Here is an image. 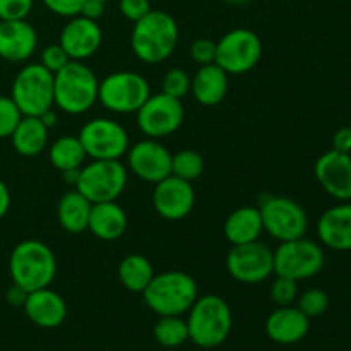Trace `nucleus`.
<instances>
[{
  "instance_id": "obj_21",
  "label": "nucleus",
  "mask_w": 351,
  "mask_h": 351,
  "mask_svg": "<svg viewBox=\"0 0 351 351\" xmlns=\"http://www.w3.org/2000/svg\"><path fill=\"white\" fill-rule=\"evenodd\" d=\"M264 329L271 341L285 346L295 345L308 335L311 319L298 307L287 305V307H278L267 315Z\"/></svg>"
},
{
  "instance_id": "obj_30",
  "label": "nucleus",
  "mask_w": 351,
  "mask_h": 351,
  "mask_svg": "<svg viewBox=\"0 0 351 351\" xmlns=\"http://www.w3.org/2000/svg\"><path fill=\"white\" fill-rule=\"evenodd\" d=\"M154 339L165 348H178L189 341L187 321L182 315H161L153 329Z\"/></svg>"
},
{
  "instance_id": "obj_34",
  "label": "nucleus",
  "mask_w": 351,
  "mask_h": 351,
  "mask_svg": "<svg viewBox=\"0 0 351 351\" xmlns=\"http://www.w3.org/2000/svg\"><path fill=\"white\" fill-rule=\"evenodd\" d=\"M271 300L278 305V307H287V305H293L298 298V281L290 280L285 276L274 278L273 285H271Z\"/></svg>"
},
{
  "instance_id": "obj_24",
  "label": "nucleus",
  "mask_w": 351,
  "mask_h": 351,
  "mask_svg": "<svg viewBox=\"0 0 351 351\" xmlns=\"http://www.w3.org/2000/svg\"><path fill=\"white\" fill-rule=\"evenodd\" d=\"M228 86V74L218 64L199 65L197 72L192 75L191 93L199 105L216 106L226 98Z\"/></svg>"
},
{
  "instance_id": "obj_2",
  "label": "nucleus",
  "mask_w": 351,
  "mask_h": 351,
  "mask_svg": "<svg viewBox=\"0 0 351 351\" xmlns=\"http://www.w3.org/2000/svg\"><path fill=\"white\" fill-rule=\"evenodd\" d=\"M9 273L12 283L27 293L47 288L57 276V257L41 240H23L10 252Z\"/></svg>"
},
{
  "instance_id": "obj_37",
  "label": "nucleus",
  "mask_w": 351,
  "mask_h": 351,
  "mask_svg": "<svg viewBox=\"0 0 351 351\" xmlns=\"http://www.w3.org/2000/svg\"><path fill=\"white\" fill-rule=\"evenodd\" d=\"M34 0H0V21L26 19L33 10Z\"/></svg>"
},
{
  "instance_id": "obj_45",
  "label": "nucleus",
  "mask_w": 351,
  "mask_h": 351,
  "mask_svg": "<svg viewBox=\"0 0 351 351\" xmlns=\"http://www.w3.org/2000/svg\"><path fill=\"white\" fill-rule=\"evenodd\" d=\"M40 120L48 127V129H51V127L57 125V113L53 112V108H50V110H47V112L41 113Z\"/></svg>"
},
{
  "instance_id": "obj_38",
  "label": "nucleus",
  "mask_w": 351,
  "mask_h": 351,
  "mask_svg": "<svg viewBox=\"0 0 351 351\" xmlns=\"http://www.w3.org/2000/svg\"><path fill=\"white\" fill-rule=\"evenodd\" d=\"M191 57L195 64L208 65L216 60V41L211 38H197L191 45Z\"/></svg>"
},
{
  "instance_id": "obj_25",
  "label": "nucleus",
  "mask_w": 351,
  "mask_h": 351,
  "mask_svg": "<svg viewBox=\"0 0 351 351\" xmlns=\"http://www.w3.org/2000/svg\"><path fill=\"white\" fill-rule=\"evenodd\" d=\"M225 239L232 245H242V243L256 242L264 233L263 218L257 206H243L230 213L223 225Z\"/></svg>"
},
{
  "instance_id": "obj_16",
  "label": "nucleus",
  "mask_w": 351,
  "mask_h": 351,
  "mask_svg": "<svg viewBox=\"0 0 351 351\" xmlns=\"http://www.w3.org/2000/svg\"><path fill=\"white\" fill-rule=\"evenodd\" d=\"M195 204V192L192 182L168 175L154 184L153 206L158 216L167 221H182L192 213Z\"/></svg>"
},
{
  "instance_id": "obj_19",
  "label": "nucleus",
  "mask_w": 351,
  "mask_h": 351,
  "mask_svg": "<svg viewBox=\"0 0 351 351\" xmlns=\"http://www.w3.org/2000/svg\"><path fill=\"white\" fill-rule=\"evenodd\" d=\"M23 308L26 317L41 329L58 328L67 317V304L50 287L29 291Z\"/></svg>"
},
{
  "instance_id": "obj_42",
  "label": "nucleus",
  "mask_w": 351,
  "mask_h": 351,
  "mask_svg": "<svg viewBox=\"0 0 351 351\" xmlns=\"http://www.w3.org/2000/svg\"><path fill=\"white\" fill-rule=\"evenodd\" d=\"M105 2H99V0H84L82 3V9L79 16H84L88 19L98 21L101 19L103 14H105Z\"/></svg>"
},
{
  "instance_id": "obj_13",
  "label": "nucleus",
  "mask_w": 351,
  "mask_h": 351,
  "mask_svg": "<svg viewBox=\"0 0 351 351\" xmlns=\"http://www.w3.org/2000/svg\"><path fill=\"white\" fill-rule=\"evenodd\" d=\"M137 127L149 139H163L182 127L185 110L182 99L165 95L163 91L151 95L136 112Z\"/></svg>"
},
{
  "instance_id": "obj_10",
  "label": "nucleus",
  "mask_w": 351,
  "mask_h": 351,
  "mask_svg": "<svg viewBox=\"0 0 351 351\" xmlns=\"http://www.w3.org/2000/svg\"><path fill=\"white\" fill-rule=\"evenodd\" d=\"M273 257L274 274L290 278L298 283L317 276L326 263L322 247L305 237L280 242L278 249L273 250Z\"/></svg>"
},
{
  "instance_id": "obj_8",
  "label": "nucleus",
  "mask_w": 351,
  "mask_h": 351,
  "mask_svg": "<svg viewBox=\"0 0 351 351\" xmlns=\"http://www.w3.org/2000/svg\"><path fill=\"white\" fill-rule=\"evenodd\" d=\"M10 98L23 115L40 117L53 108V74L41 64H27L16 74Z\"/></svg>"
},
{
  "instance_id": "obj_28",
  "label": "nucleus",
  "mask_w": 351,
  "mask_h": 351,
  "mask_svg": "<svg viewBox=\"0 0 351 351\" xmlns=\"http://www.w3.org/2000/svg\"><path fill=\"white\" fill-rule=\"evenodd\" d=\"M119 280L132 293H143L154 278V267L143 254H129L119 264Z\"/></svg>"
},
{
  "instance_id": "obj_6",
  "label": "nucleus",
  "mask_w": 351,
  "mask_h": 351,
  "mask_svg": "<svg viewBox=\"0 0 351 351\" xmlns=\"http://www.w3.org/2000/svg\"><path fill=\"white\" fill-rule=\"evenodd\" d=\"M129 171L120 160H93L79 170L75 191L89 202L117 201L125 191Z\"/></svg>"
},
{
  "instance_id": "obj_3",
  "label": "nucleus",
  "mask_w": 351,
  "mask_h": 351,
  "mask_svg": "<svg viewBox=\"0 0 351 351\" xmlns=\"http://www.w3.org/2000/svg\"><path fill=\"white\" fill-rule=\"evenodd\" d=\"M189 339L204 350L216 348L228 339L233 326L232 308L218 295L197 297L187 312Z\"/></svg>"
},
{
  "instance_id": "obj_39",
  "label": "nucleus",
  "mask_w": 351,
  "mask_h": 351,
  "mask_svg": "<svg viewBox=\"0 0 351 351\" xmlns=\"http://www.w3.org/2000/svg\"><path fill=\"white\" fill-rule=\"evenodd\" d=\"M41 2L55 16L71 19V17H75L81 14L84 0H41Z\"/></svg>"
},
{
  "instance_id": "obj_27",
  "label": "nucleus",
  "mask_w": 351,
  "mask_h": 351,
  "mask_svg": "<svg viewBox=\"0 0 351 351\" xmlns=\"http://www.w3.org/2000/svg\"><path fill=\"white\" fill-rule=\"evenodd\" d=\"M91 206L84 195L79 191H69L60 197L57 206V219L62 230L67 233H82L88 230Z\"/></svg>"
},
{
  "instance_id": "obj_17",
  "label": "nucleus",
  "mask_w": 351,
  "mask_h": 351,
  "mask_svg": "<svg viewBox=\"0 0 351 351\" xmlns=\"http://www.w3.org/2000/svg\"><path fill=\"white\" fill-rule=\"evenodd\" d=\"M314 173L326 194L339 202L351 201V154L326 151L315 161Z\"/></svg>"
},
{
  "instance_id": "obj_44",
  "label": "nucleus",
  "mask_w": 351,
  "mask_h": 351,
  "mask_svg": "<svg viewBox=\"0 0 351 351\" xmlns=\"http://www.w3.org/2000/svg\"><path fill=\"white\" fill-rule=\"evenodd\" d=\"M10 201H12V197H10L9 187H7L5 182L0 180V219L9 213Z\"/></svg>"
},
{
  "instance_id": "obj_40",
  "label": "nucleus",
  "mask_w": 351,
  "mask_h": 351,
  "mask_svg": "<svg viewBox=\"0 0 351 351\" xmlns=\"http://www.w3.org/2000/svg\"><path fill=\"white\" fill-rule=\"evenodd\" d=\"M120 14L130 23H137L151 10L149 0H119Z\"/></svg>"
},
{
  "instance_id": "obj_36",
  "label": "nucleus",
  "mask_w": 351,
  "mask_h": 351,
  "mask_svg": "<svg viewBox=\"0 0 351 351\" xmlns=\"http://www.w3.org/2000/svg\"><path fill=\"white\" fill-rule=\"evenodd\" d=\"M69 62H71V58L65 53V50L62 48L60 43L48 45V47H45L43 51H41L40 64L43 65L47 71H50L51 74H57L58 71H62Z\"/></svg>"
},
{
  "instance_id": "obj_1",
  "label": "nucleus",
  "mask_w": 351,
  "mask_h": 351,
  "mask_svg": "<svg viewBox=\"0 0 351 351\" xmlns=\"http://www.w3.org/2000/svg\"><path fill=\"white\" fill-rule=\"evenodd\" d=\"M178 24L165 10L151 9L143 19L134 23L130 47L144 64H161L173 55L178 45Z\"/></svg>"
},
{
  "instance_id": "obj_47",
  "label": "nucleus",
  "mask_w": 351,
  "mask_h": 351,
  "mask_svg": "<svg viewBox=\"0 0 351 351\" xmlns=\"http://www.w3.org/2000/svg\"><path fill=\"white\" fill-rule=\"evenodd\" d=\"M225 3H230V5H243V3L250 2V0H223Z\"/></svg>"
},
{
  "instance_id": "obj_22",
  "label": "nucleus",
  "mask_w": 351,
  "mask_h": 351,
  "mask_svg": "<svg viewBox=\"0 0 351 351\" xmlns=\"http://www.w3.org/2000/svg\"><path fill=\"white\" fill-rule=\"evenodd\" d=\"M317 237L328 249L351 250V202H339L326 209L317 221Z\"/></svg>"
},
{
  "instance_id": "obj_48",
  "label": "nucleus",
  "mask_w": 351,
  "mask_h": 351,
  "mask_svg": "<svg viewBox=\"0 0 351 351\" xmlns=\"http://www.w3.org/2000/svg\"><path fill=\"white\" fill-rule=\"evenodd\" d=\"M99 2H105L106 3V2H112V0H99Z\"/></svg>"
},
{
  "instance_id": "obj_35",
  "label": "nucleus",
  "mask_w": 351,
  "mask_h": 351,
  "mask_svg": "<svg viewBox=\"0 0 351 351\" xmlns=\"http://www.w3.org/2000/svg\"><path fill=\"white\" fill-rule=\"evenodd\" d=\"M23 113L10 96H0V139H10Z\"/></svg>"
},
{
  "instance_id": "obj_11",
  "label": "nucleus",
  "mask_w": 351,
  "mask_h": 351,
  "mask_svg": "<svg viewBox=\"0 0 351 351\" xmlns=\"http://www.w3.org/2000/svg\"><path fill=\"white\" fill-rule=\"evenodd\" d=\"M263 57V41L247 27H235L216 41V60L228 75H239L257 67Z\"/></svg>"
},
{
  "instance_id": "obj_33",
  "label": "nucleus",
  "mask_w": 351,
  "mask_h": 351,
  "mask_svg": "<svg viewBox=\"0 0 351 351\" xmlns=\"http://www.w3.org/2000/svg\"><path fill=\"white\" fill-rule=\"evenodd\" d=\"M191 84L192 75H189V72H185L184 69L173 67L170 69V71H167V74L163 75L161 91H163L165 95L182 99L191 93Z\"/></svg>"
},
{
  "instance_id": "obj_4",
  "label": "nucleus",
  "mask_w": 351,
  "mask_h": 351,
  "mask_svg": "<svg viewBox=\"0 0 351 351\" xmlns=\"http://www.w3.org/2000/svg\"><path fill=\"white\" fill-rule=\"evenodd\" d=\"M99 81L84 62L71 60L53 74V105L67 115H82L98 103Z\"/></svg>"
},
{
  "instance_id": "obj_31",
  "label": "nucleus",
  "mask_w": 351,
  "mask_h": 351,
  "mask_svg": "<svg viewBox=\"0 0 351 351\" xmlns=\"http://www.w3.org/2000/svg\"><path fill=\"white\" fill-rule=\"evenodd\" d=\"M204 171V158L194 149H182L171 154V175L182 180L194 182Z\"/></svg>"
},
{
  "instance_id": "obj_15",
  "label": "nucleus",
  "mask_w": 351,
  "mask_h": 351,
  "mask_svg": "<svg viewBox=\"0 0 351 351\" xmlns=\"http://www.w3.org/2000/svg\"><path fill=\"white\" fill-rule=\"evenodd\" d=\"M127 167L139 180L158 184L171 175V153L160 139L146 137L129 147Z\"/></svg>"
},
{
  "instance_id": "obj_29",
  "label": "nucleus",
  "mask_w": 351,
  "mask_h": 351,
  "mask_svg": "<svg viewBox=\"0 0 351 351\" xmlns=\"http://www.w3.org/2000/svg\"><path fill=\"white\" fill-rule=\"evenodd\" d=\"M48 156L53 168L64 173V171L79 170L84 167L88 154L77 136H62L48 147Z\"/></svg>"
},
{
  "instance_id": "obj_7",
  "label": "nucleus",
  "mask_w": 351,
  "mask_h": 351,
  "mask_svg": "<svg viewBox=\"0 0 351 351\" xmlns=\"http://www.w3.org/2000/svg\"><path fill=\"white\" fill-rule=\"evenodd\" d=\"M151 96V88L143 74L134 71H119L99 81L98 101L105 110L120 115L136 113Z\"/></svg>"
},
{
  "instance_id": "obj_12",
  "label": "nucleus",
  "mask_w": 351,
  "mask_h": 351,
  "mask_svg": "<svg viewBox=\"0 0 351 351\" xmlns=\"http://www.w3.org/2000/svg\"><path fill=\"white\" fill-rule=\"evenodd\" d=\"M77 137L91 160H120L130 147L125 127L106 117L86 122Z\"/></svg>"
},
{
  "instance_id": "obj_46",
  "label": "nucleus",
  "mask_w": 351,
  "mask_h": 351,
  "mask_svg": "<svg viewBox=\"0 0 351 351\" xmlns=\"http://www.w3.org/2000/svg\"><path fill=\"white\" fill-rule=\"evenodd\" d=\"M79 170H81V168H79ZM79 170L64 171V173H62V178H64L69 185L75 187V184H77V178H79Z\"/></svg>"
},
{
  "instance_id": "obj_5",
  "label": "nucleus",
  "mask_w": 351,
  "mask_h": 351,
  "mask_svg": "<svg viewBox=\"0 0 351 351\" xmlns=\"http://www.w3.org/2000/svg\"><path fill=\"white\" fill-rule=\"evenodd\" d=\"M144 304L156 315H184L199 297L194 278L185 271H163L154 274L143 291Z\"/></svg>"
},
{
  "instance_id": "obj_26",
  "label": "nucleus",
  "mask_w": 351,
  "mask_h": 351,
  "mask_svg": "<svg viewBox=\"0 0 351 351\" xmlns=\"http://www.w3.org/2000/svg\"><path fill=\"white\" fill-rule=\"evenodd\" d=\"M48 130L50 129L41 122L40 117L23 115L10 136L14 149L21 156H38L48 147Z\"/></svg>"
},
{
  "instance_id": "obj_43",
  "label": "nucleus",
  "mask_w": 351,
  "mask_h": 351,
  "mask_svg": "<svg viewBox=\"0 0 351 351\" xmlns=\"http://www.w3.org/2000/svg\"><path fill=\"white\" fill-rule=\"evenodd\" d=\"M26 298H27V291L24 290V288L17 287V285H14V283L5 293V300L9 302L12 307H23L24 302H26Z\"/></svg>"
},
{
  "instance_id": "obj_32",
  "label": "nucleus",
  "mask_w": 351,
  "mask_h": 351,
  "mask_svg": "<svg viewBox=\"0 0 351 351\" xmlns=\"http://www.w3.org/2000/svg\"><path fill=\"white\" fill-rule=\"evenodd\" d=\"M297 307L307 315L308 319L321 317L329 307V297L321 288H308L304 293L298 295Z\"/></svg>"
},
{
  "instance_id": "obj_23",
  "label": "nucleus",
  "mask_w": 351,
  "mask_h": 351,
  "mask_svg": "<svg viewBox=\"0 0 351 351\" xmlns=\"http://www.w3.org/2000/svg\"><path fill=\"white\" fill-rule=\"evenodd\" d=\"M127 226L129 218L125 209L117 201L96 202L91 206L88 232H91L96 239L113 242L127 232Z\"/></svg>"
},
{
  "instance_id": "obj_41",
  "label": "nucleus",
  "mask_w": 351,
  "mask_h": 351,
  "mask_svg": "<svg viewBox=\"0 0 351 351\" xmlns=\"http://www.w3.org/2000/svg\"><path fill=\"white\" fill-rule=\"evenodd\" d=\"M332 149L351 154V127H341L332 136Z\"/></svg>"
},
{
  "instance_id": "obj_18",
  "label": "nucleus",
  "mask_w": 351,
  "mask_h": 351,
  "mask_svg": "<svg viewBox=\"0 0 351 351\" xmlns=\"http://www.w3.org/2000/svg\"><path fill=\"white\" fill-rule=\"evenodd\" d=\"M58 43L65 50L71 60L84 62L99 50L103 43V31L98 21L84 16H75L62 27Z\"/></svg>"
},
{
  "instance_id": "obj_14",
  "label": "nucleus",
  "mask_w": 351,
  "mask_h": 351,
  "mask_svg": "<svg viewBox=\"0 0 351 351\" xmlns=\"http://www.w3.org/2000/svg\"><path fill=\"white\" fill-rule=\"evenodd\" d=\"M226 271L239 283H263L271 274H274L273 250L259 240L242 245H232L226 256Z\"/></svg>"
},
{
  "instance_id": "obj_20",
  "label": "nucleus",
  "mask_w": 351,
  "mask_h": 351,
  "mask_svg": "<svg viewBox=\"0 0 351 351\" xmlns=\"http://www.w3.org/2000/svg\"><path fill=\"white\" fill-rule=\"evenodd\" d=\"M38 48V33L26 19L0 21V58L26 62Z\"/></svg>"
},
{
  "instance_id": "obj_9",
  "label": "nucleus",
  "mask_w": 351,
  "mask_h": 351,
  "mask_svg": "<svg viewBox=\"0 0 351 351\" xmlns=\"http://www.w3.org/2000/svg\"><path fill=\"white\" fill-rule=\"evenodd\" d=\"M264 232L278 242L302 239L308 230L307 211L285 195H264L259 201Z\"/></svg>"
}]
</instances>
